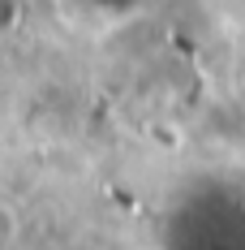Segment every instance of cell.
Instances as JSON below:
<instances>
[{"label":"cell","instance_id":"obj_1","mask_svg":"<svg viewBox=\"0 0 245 250\" xmlns=\"http://www.w3.org/2000/svg\"><path fill=\"white\" fill-rule=\"evenodd\" d=\"M18 211H13V207H4V203H0V250H13L18 246Z\"/></svg>","mask_w":245,"mask_h":250}]
</instances>
